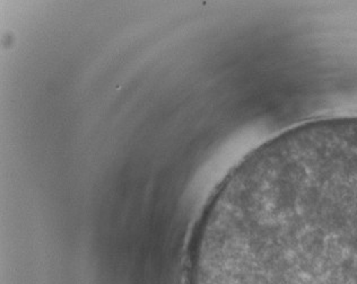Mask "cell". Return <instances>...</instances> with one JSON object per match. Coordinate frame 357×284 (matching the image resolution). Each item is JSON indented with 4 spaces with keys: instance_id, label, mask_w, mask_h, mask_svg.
I'll use <instances>...</instances> for the list:
<instances>
[{
    "instance_id": "1",
    "label": "cell",
    "mask_w": 357,
    "mask_h": 284,
    "mask_svg": "<svg viewBox=\"0 0 357 284\" xmlns=\"http://www.w3.org/2000/svg\"><path fill=\"white\" fill-rule=\"evenodd\" d=\"M249 284H357V198L296 211L257 232Z\"/></svg>"
}]
</instances>
